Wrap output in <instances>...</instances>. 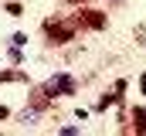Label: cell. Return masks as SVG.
Listing matches in <instances>:
<instances>
[{
    "instance_id": "obj_1",
    "label": "cell",
    "mask_w": 146,
    "mask_h": 136,
    "mask_svg": "<svg viewBox=\"0 0 146 136\" xmlns=\"http://www.w3.org/2000/svg\"><path fill=\"white\" fill-rule=\"evenodd\" d=\"M41 31H44V37H48L51 48H65V44H72V41H75L78 24H75L72 17H48V21L41 24Z\"/></svg>"
},
{
    "instance_id": "obj_2",
    "label": "cell",
    "mask_w": 146,
    "mask_h": 136,
    "mask_svg": "<svg viewBox=\"0 0 146 136\" xmlns=\"http://www.w3.org/2000/svg\"><path fill=\"white\" fill-rule=\"evenodd\" d=\"M72 21L78 24V31H106L109 27V14L106 10H95V7H75Z\"/></svg>"
},
{
    "instance_id": "obj_3",
    "label": "cell",
    "mask_w": 146,
    "mask_h": 136,
    "mask_svg": "<svg viewBox=\"0 0 146 136\" xmlns=\"http://www.w3.org/2000/svg\"><path fill=\"white\" fill-rule=\"evenodd\" d=\"M54 85L48 82V85H37V89H31V95H27V102L34 105V109H41V112H48L51 105H54Z\"/></svg>"
},
{
    "instance_id": "obj_4",
    "label": "cell",
    "mask_w": 146,
    "mask_h": 136,
    "mask_svg": "<svg viewBox=\"0 0 146 136\" xmlns=\"http://www.w3.org/2000/svg\"><path fill=\"white\" fill-rule=\"evenodd\" d=\"M129 133H139V136H146V105H133L129 109Z\"/></svg>"
},
{
    "instance_id": "obj_5",
    "label": "cell",
    "mask_w": 146,
    "mask_h": 136,
    "mask_svg": "<svg viewBox=\"0 0 146 136\" xmlns=\"http://www.w3.org/2000/svg\"><path fill=\"white\" fill-rule=\"evenodd\" d=\"M51 85H54V92H58V95H75V92H78V82H75L72 75H54V78H51Z\"/></svg>"
},
{
    "instance_id": "obj_6",
    "label": "cell",
    "mask_w": 146,
    "mask_h": 136,
    "mask_svg": "<svg viewBox=\"0 0 146 136\" xmlns=\"http://www.w3.org/2000/svg\"><path fill=\"white\" fill-rule=\"evenodd\" d=\"M122 95H126V92H122V89H112V92H106V95H102V99L95 102V112H106V109H109V105H115V102H122Z\"/></svg>"
},
{
    "instance_id": "obj_7",
    "label": "cell",
    "mask_w": 146,
    "mask_h": 136,
    "mask_svg": "<svg viewBox=\"0 0 146 136\" xmlns=\"http://www.w3.org/2000/svg\"><path fill=\"white\" fill-rule=\"evenodd\" d=\"M37 116H41V109H34V105H27V109H24V112H21V116H17V119H21V123H24V126H31V123H34Z\"/></svg>"
},
{
    "instance_id": "obj_8",
    "label": "cell",
    "mask_w": 146,
    "mask_h": 136,
    "mask_svg": "<svg viewBox=\"0 0 146 136\" xmlns=\"http://www.w3.org/2000/svg\"><path fill=\"white\" fill-rule=\"evenodd\" d=\"M3 10H7L10 17H24V3H17V0H7V3H3Z\"/></svg>"
},
{
    "instance_id": "obj_9",
    "label": "cell",
    "mask_w": 146,
    "mask_h": 136,
    "mask_svg": "<svg viewBox=\"0 0 146 136\" xmlns=\"http://www.w3.org/2000/svg\"><path fill=\"white\" fill-rule=\"evenodd\" d=\"M7 58H10V61H14V65H21V61H24V55H21V48H17V44H14V48H10V51H7Z\"/></svg>"
},
{
    "instance_id": "obj_10",
    "label": "cell",
    "mask_w": 146,
    "mask_h": 136,
    "mask_svg": "<svg viewBox=\"0 0 146 136\" xmlns=\"http://www.w3.org/2000/svg\"><path fill=\"white\" fill-rule=\"evenodd\" d=\"M10 44H17V48H24V44H27V34H21V31H17L14 37H10Z\"/></svg>"
},
{
    "instance_id": "obj_11",
    "label": "cell",
    "mask_w": 146,
    "mask_h": 136,
    "mask_svg": "<svg viewBox=\"0 0 146 136\" xmlns=\"http://www.w3.org/2000/svg\"><path fill=\"white\" fill-rule=\"evenodd\" d=\"M136 37H139V41L146 44V24H139V27H136Z\"/></svg>"
},
{
    "instance_id": "obj_12",
    "label": "cell",
    "mask_w": 146,
    "mask_h": 136,
    "mask_svg": "<svg viewBox=\"0 0 146 136\" xmlns=\"http://www.w3.org/2000/svg\"><path fill=\"white\" fill-rule=\"evenodd\" d=\"M3 119H10V109H7V105H0V123H3Z\"/></svg>"
},
{
    "instance_id": "obj_13",
    "label": "cell",
    "mask_w": 146,
    "mask_h": 136,
    "mask_svg": "<svg viewBox=\"0 0 146 136\" xmlns=\"http://www.w3.org/2000/svg\"><path fill=\"white\" fill-rule=\"evenodd\" d=\"M68 7H82V3H88V0H65Z\"/></svg>"
},
{
    "instance_id": "obj_14",
    "label": "cell",
    "mask_w": 146,
    "mask_h": 136,
    "mask_svg": "<svg viewBox=\"0 0 146 136\" xmlns=\"http://www.w3.org/2000/svg\"><path fill=\"white\" fill-rule=\"evenodd\" d=\"M139 89H143V92H146V75H139Z\"/></svg>"
},
{
    "instance_id": "obj_15",
    "label": "cell",
    "mask_w": 146,
    "mask_h": 136,
    "mask_svg": "<svg viewBox=\"0 0 146 136\" xmlns=\"http://www.w3.org/2000/svg\"><path fill=\"white\" fill-rule=\"evenodd\" d=\"M109 3H126V0H109Z\"/></svg>"
}]
</instances>
